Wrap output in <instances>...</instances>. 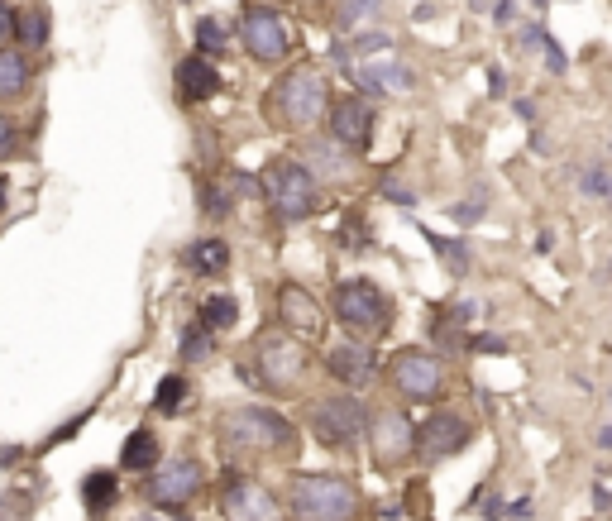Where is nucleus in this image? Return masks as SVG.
Returning <instances> with one entry per match:
<instances>
[{
  "mask_svg": "<svg viewBox=\"0 0 612 521\" xmlns=\"http://www.w3.org/2000/svg\"><path fill=\"white\" fill-rule=\"evenodd\" d=\"M216 445L230 464L249 459H287L297 445V431L273 407H225L216 421Z\"/></svg>",
  "mask_w": 612,
  "mask_h": 521,
  "instance_id": "obj_1",
  "label": "nucleus"
},
{
  "mask_svg": "<svg viewBox=\"0 0 612 521\" xmlns=\"http://www.w3.org/2000/svg\"><path fill=\"white\" fill-rule=\"evenodd\" d=\"M306 364H311V345L292 340L283 326H263L254 340V359L244 364V383L273 392V397H287L302 388Z\"/></svg>",
  "mask_w": 612,
  "mask_h": 521,
  "instance_id": "obj_2",
  "label": "nucleus"
},
{
  "mask_svg": "<svg viewBox=\"0 0 612 521\" xmlns=\"http://www.w3.org/2000/svg\"><path fill=\"white\" fill-rule=\"evenodd\" d=\"M326 106H330V82L321 67H292L283 72L273 91L263 96V110L283 125V130H311V125H321L326 120Z\"/></svg>",
  "mask_w": 612,
  "mask_h": 521,
  "instance_id": "obj_3",
  "label": "nucleus"
},
{
  "mask_svg": "<svg viewBox=\"0 0 612 521\" xmlns=\"http://www.w3.org/2000/svg\"><path fill=\"white\" fill-rule=\"evenodd\" d=\"M364 498L345 474H297L287 483L292 521H359Z\"/></svg>",
  "mask_w": 612,
  "mask_h": 521,
  "instance_id": "obj_4",
  "label": "nucleus"
},
{
  "mask_svg": "<svg viewBox=\"0 0 612 521\" xmlns=\"http://www.w3.org/2000/svg\"><path fill=\"white\" fill-rule=\"evenodd\" d=\"M259 192L268 201V211L283 220V225H297V220H306L321 206V182L297 158H273L259 177Z\"/></svg>",
  "mask_w": 612,
  "mask_h": 521,
  "instance_id": "obj_5",
  "label": "nucleus"
},
{
  "mask_svg": "<svg viewBox=\"0 0 612 521\" xmlns=\"http://www.w3.org/2000/svg\"><path fill=\"white\" fill-rule=\"evenodd\" d=\"M364 421H369V412H364V402H359L354 392H330V397H316V402L306 407L311 435H316L321 445H330V450H350L354 440L364 435Z\"/></svg>",
  "mask_w": 612,
  "mask_h": 521,
  "instance_id": "obj_6",
  "label": "nucleus"
},
{
  "mask_svg": "<svg viewBox=\"0 0 612 521\" xmlns=\"http://www.w3.org/2000/svg\"><path fill=\"white\" fill-rule=\"evenodd\" d=\"M330 302H335L340 326L364 330V335H378V330L393 321V297L378 283H369V278H340Z\"/></svg>",
  "mask_w": 612,
  "mask_h": 521,
  "instance_id": "obj_7",
  "label": "nucleus"
},
{
  "mask_svg": "<svg viewBox=\"0 0 612 521\" xmlns=\"http://www.w3.org/2000/svg\"><path fill=\"white\" fill-rule=\"evenodd\" d=\"M201 488H206V474H201V464L192 455L158 459V464L149 469V478H144V498H149L153 507H168V512L187 507Z\"/></svg>",
  "mask_w": 612,
  "mask_h": 521,
  "instance_id": "obj_8",
  "label": "nucleus"
},
{
  "mask_svg": "<svg viewBox=\"0 0 612 521\" xmlns=\"http://www.w3.org/2000/svg\"><path fill=\"white\" fill-rule=\"evenodd\" d=\"M388 383H393L407 402H436L445 392V364L431 349H397L388 359Z\"/></svg>",
  "mask_w": 612,
  "mask_h": 521,
  "instance_id": "obj_9",
  "label": "nucleus"
},
{
  "mask_svg": "<svg viewBox=\"0 0 612 521\" xmlns=\"http://www.w3.org/2000/svg\"><path fill=\"white\" fill-rule=\"evenodd\" d=\"M220 517L225 521H283V502L249 474H225L220 483Z\"/></svg>",
  "mask_w": 612,
  "mask_h": 521,
  "instance_id": "obj_10",
  "label": "nucleus"
},
{
  "mask_svg": "<svg viewBox=\"0 0 612 521\" xmlns=\"http://www.w3.org/2000/svg\"><path fill=\"white\" fill-rule=\"evenodd\" d=\"M240 44L244 53L254 58V63H283L287 48H292V34H287V24L278 10H268V5H249L240 20Z\"/></svg>",
  "mask_w": 612,
  "mask_h": 521,
  "instance_id": "obj_11",
  "label": "nucleus"
},
{
  "mask_svg": "<svg viewBox=\"0 0 612 521\" xmlns=\"http://www.w3.org/2000/svg\"><path fill=\"white\" fill-rule=\"evenodd\" d=\"M364 431H369L373 464H378V469H402V464L412 459V416L407 412L378 407V412H369Z\"/></svg>",
  "mask_w": 612,
  "mask_h": 521,
  "instance_id": "obj_12",
  "label": "nucleus"
},
{
  "mask_svg": "<svg viewBox=\"0 0 612 521\" xmlns=\"http://www.w3.org/2000/svg\"><path fill=\"white\" fill-rule=\"evenodd\" d=\"M469 435H474V426H469L459 412L426 416L421 426H412V459H421V464H440V459L459 455V445H469Z\"/></svg>",
  "mask_w": 612,
  "mask_h": 521,
  "instance_id": "obj_13",
  "label": "nucleus"
},
{
  "mask_svg": "<svg viewBox=\"0 0 612 521\" xmlns=\"http://www.w3.org/2000/svg\"><path fill=\"white\" fill-rule=\"evenodd\" d=\"M278 321H283V330L292 340H302V345H311V340L326 335V311H321V302H316L302 283L278 287Z\"/></svg>",
  "mask_w": 612,
  "mask_h": 521,
  "instance_id": "obj_14",
  "label": "nucleus"
},
{
  "mask_svg": "<svg viewBox=\"0 0 612 521\" xmlns=\"http://www.w3.org/2000/svg\"><path fill=\"white\" fill-rule=\"evenodd\" d=\"M326 125H330V139H335L340 149L364 153L373 144V106L364 96H340V101H330Z\"/></svg>",
  "mask_w": 612,
  "mask_h": 521,
  "instance_id": "obj_15",
  "label": "nucleus"
},
{
  "mask_svg": "<svg viewBox=\"0 0 612 521\" xmlns=\"http://www.w3.org/2000/svg\"><path fill=\"white\" fill-rule=\"evenodd\" d=\"M326 369L345 392H364L369 383H378V354L359 340H345L326 354Z\"/></svg>",
  "mask_w": 612,
  "mask_h": 521,
  "instance_id": "obj_16",
  "label": "nucleus"
},
{
  "mask_svg": "<svg viewBox=\"0 0 612 521\" xmlns=\"http://www.w3.org/2000/svg\"><path fill=\"white\" fill-rule=\"evenodd\" d=\"M177 91L187 96V101H211L220 91V72L206 58H182L177 63Z\"/></svg>",
  "mask_w": 612,
  "mask_h": 521,
  "instance_id": "obj_17",
  "label": "nucleus"
},
{
  "mask_svg": "<svg viewBox=\"0 0 612 521\" xmlns=\"http://www.w3.org/2000/svg\"><path fill=\"white\" fill-rule=\"evenodd\" d=\"M182 263H187L192 273H201V278H216V273L230 268V244H225V239H197V244L182 249Z\"/></svg>",
  "mask_w": 612,
  "mask_h": 521,
  "instance_id": "obj_18",
  "label": "nucleus"
},
{
  "mask_svg": "<svg viewBox=\"0 0 612 521\" xmlns=\"http://www.w3.org/2000/svg\"><path fill=\"white\" fill-rule=\"evenodd\" d=\"M115 498H120V478H115V469H91V474L82 478V502H87L91 517H106L110 507H115Z\"/></svg>",
  "mask_w": 612,
  "mask_h": 521,
  "instance_id": "obj_19",
  "label": "nucleus"
},
{
  "mask_svg": "<svg viewBox=\"0 0 612 521\" xmlns=\"http://www.w3.org/2000/svg\"><path fill=\"white\" fill-rule=\"evenodd\" d=\"M153 464H158V435L149 426H139V431L125 435V450H120V469H130V474H149Z\"/></svg>",
  "mask_w": 612,
  "mask_h": 521,
  "instance_id": "obj_20",
  "label": "nucleus"
},
{
  "mask_svg": "<svg viewBox=\"0 0 612 521\" xmlns=\"http://www.w3.org/2000/svg\"><path fill=\"white\" fill-rule=\"evenodd\" d=\"M29 77H34L29 53L24 48H0V96H20L29 87Z\"/></svg>",
  "mask_w": 612,
  "mask_h": 521,
  "instance_id": "obj_21",
  "label": "nucleus"
},
{
  "mask_svg": "<svg viewBox=\"0 0 612 521\" xmlns=\"http://www.w3.org/2000/svg\"><path fill=\"white\" fill-rule=\"evenodd\" d=\"M354 77H359L369 91H407V87H412V72H407L402 63H388V67L369 63V67H359Z\"/></svg>",
  "mask_w": 612,
  "mask_h": 521,
  "instance_id": "obj_22",
  "label": "nucleus"
},
{
  "mask_svg": "<svg viewBox=\"0 0 612 521\" xmlns=\"http://www.w3.org/2000/svg\"><path fill=\"white\" fill-rule=\"evenodd\" d=\"M235 321H240V306H235V297L216 292V297H206V302H201V316H197L201 330H211V335H216V330H230Z\"/></svg>",
  "mask_w": 612,
  "mask_h": 521,
  "instance_id": "obj_23",
  "label": "nucleus"
},
{
  "mask_svg": "<svg viewBox=\"0 0 612 521\" xmlns=\"http://www.w3.org/2000/svg\"><path fill=\"white\" fill-rule=\"evenodd\" d=\"M182 402H187V378H182V373H168V378L158 383V392H153V412L177 416L182 412Z\"/></svg>",
  "mask_w": 612,
  "mask_h": 521,
  "instance_id": "obj_24",
  "label": "nucleus"
},
{
  "mask_svg": "<svg viewBox=\"0 0 612 521\" xmlns=\"http://www.w3.org/2000/svg\"><path fill=\"white\" fill-rule=\"evenodd\" d=\"M10 39H20L24 48H44L48 44V15H39V10H24V15H15Z\"/></svg>",
  "mask_w": 612,
  "mask_h": 521,
  "instance_id": "obj_25",
  "label": "nucleus"
},
{
  "mask_svg": "<svg viewBox=\"0 0 612 521\" xmlns=\"http://www.w3.org/2000/svg\"><path fill=\"white\" fill-rule=\"evenodd\" d=\"M426 244L436 249L440 263H445L450 273H469V249H464L459 239H445V235H431V230H426Z\"/></svg>",
  "mask_w": 612,
  "mask_h": 521,
  "instance_id": "obj_26",
  "label": "nucleus"
},
{
  "mask_svg": "<svg viewBox=\"0 0 612 521\" xmlns=\"http://www.w3.org/2000/svg\"><path fill=\"white\" fill-rule=\"evenodd\" d=\"M197 44H201V53H225V48H230V39H225L220 20H201L197 24Z\"/></svg>",
  "mask_w": 612,
  "mask_h": 521,
  "instance_id": "obj_27",
  "label": "nucleus"
},
{
  "mask_svg": "<svg viewBox=\"0 0 612 521\" xmlns=\"http://www.w3.org/2000/svg\"><path fill=\"white\" fill-rule=\"evenodd\" d=\"M206 354H211V330L187 326V335H182V359H206Z\"/></svg>",
  "mask_w": 612,
  "mask_h": 521,
  "instance_id": "obj_28",
  "label": "nucleus"
},
{
  "mask_svg": "<svg viewBox=\"0 0 612 521\" xmlns=\"http://www.w3.org/2000/svg\"><path fill=\"white\" fill-rule=\"evenodd\" d=\"M335 149H340V144H306V158H311V163H321L326 173H345V153L335 158Z\"/></svg>",
  "mask_w": 612,
  "mask_h": 521,
  "instance_id": "obj_29",
  "label": "nucleus"
},
{
  "mask_svg": "<svg viewBox=\"0 0 612 521\" xmlns=\"http://www.w3.org/2000/svg\"><path fill=\"white\" fill-rule=\"evenodd\" d=\"M579 182H584V192H589V196H608V168H603V163H593Z\"/></svg>",
  "mask_w": 612,
  "mask_h": 521,
  "instance_id": "obj_30",
  "label": "nucleus"
},
{
  "mask_svg": "<svg viewBox=\"0 0 612 521\" xmlns=\"http://www.w3.org/2000/svg\"><path fill=\"white\" fill-rule=\"evenodd\" d=\"M378 192L388 196V201H397V206H416V192H407L397 177H383V182H378Z\"/></svg>",
  "mask_w": 612,
  "mask_h": 521,
  "instance_id": "obj_31",
  "label": "nucleus"
},
{
  "mask_svg": "<svg viewBox=\"0 0 612 521\" xmlns=\"http://www.w3.org/2000/svg\"><path fill=\"white\" fill-rule=\"evenodd\" d=\"M230 206H235V196L225 192V187H206V211H211V216H225Z\"/></svg>",
  "mask_w": 612,
  "mask_h": 521,
  "instance_id": "obj_32",
  "label": "nucleus"
},
{
  "mask_svg": "<svg viewBox=\"0 0 612 521\" xmlns=\"http://www.w3.org/2000/svg\"><path fill=\"white\" fill-rule=\"evenodd\" d=\"M15 144H20V134H15V125L0 115V158H10V153H15Z\"/></svg>",
  "mask_w": 612,
  "mask_h": 521,
  "instance_id": "obj_33",
  "label": "nucleus"
},
{
  "mask_svg": "<svg viewBox=\"0 0 612 521\" xmlns=\"http://www.w3.org/2000/svg\"><path fill=\"white\" fill-rule=\"evenodd\" d=\"M354 48H359V53H388V48H393V39H388V34H364Z\"/></svg>",
  "mask_w": 612,
  "mask_h": 521,
  "instance_id": "obj_34",
  "label": "nucleus"
},
{
  "mask_svg": "<svg viewBox=\"0 0 612 521\" xmlns=\"http://www.w3.org/2000/svg\"><path fill=\"white\" fill-rule=\"evenodd\" d=\"M450 216H455L459 225H469V220H479V216H483V196H474V201H464V206H455Z\"/></svg>",
  "mask_w": 612,
  "mask_h": 521,
  "instance_id": "obj_35",
  "label": "nucleus"
},
{
  "mask_svg": "<svg viewBox=\"0 0 612 521\" xmlns=\"http://www.w3.org/2000/svg\"><path fill=\"white\" fill-rule=\"evenodd\" d=\"M364 10H373V0H345L340 5V24H350V20H359Z\"/></svg>",
  "mask_w": 612,
  "mask_h": 521,
  "instance_id": "obj_36",
  "label": "nucleus"
},
{
  "mask_svg": "<svg viewBox=\"0 0 612 521\" xmlns=\"http://www.w3.org/2000/svg\"><path fill=\"white\" fill-rule=\"evenodd\" d=\"M474 349H479V354H507V340H498V335H479Z\"/></svg>",
  "mask_w": 612,
  "mask_h": 521,
  "instance_id": "obj_37",
  "label": "nucleus"
},
{
  "mask_svg": "<svg viewBox=\"0 0 612 521\" xmlns=\"http://www.w3.org/2000/svg\"><path fill=\"white\" fill-rule=\"evenodd\" d=\"M10 29H15V10L0 0V39H10Z\"/></svg>",
  "mask_w": 612,
  "mask_h": 521,
  "instance_id": "obj_38",
  "label": "nucleus"
},
{
  "mask_svg": "<svg viewBox=\"0 0 612 521\" xmlns=\"http://www.w3.org/2000/svg\"><path fill=\"white\" fill-rule=\"evenodd\" d=\"M593 507H598V512H608V483H603V478L593 483Z\"/></svg>",
  "mask_w": 612,
  "mask_h": 521,
  "instance_id": "obj_39",
  "label": "nucleus"
},
{
  "mask_svg": "<svg viewBox=\"0 0 612 521\" xmlns=\"http://www.w3.org/2000/svg\"><path fill=\"white\" fill-rule=\"evenodd\" d=\"M488 91H493V96H503V91H507V77H503V72H498V67L488 72Z\"/></svg>",
  "mask_w": 612,
  "mask_h": 521,
  "instance_id": "obj_40",
  "label": "nucleus"
},
{
  "mask_svg": "<svg viewBox=\"0 0 612 521\" xmlns=\"http://www.w3.org/2000/svg\"><path fill=\"white\" fill-rule=\"evenodd\" d=\"M15 455H20L15 445H0V469H5V464H15Z\"/></svg>",
  "mask_w": 612,
  "mask_h": 521,
  "instance_id": "obj_41",
  "label": "nucleus"
},
{
  "mask_svg": "<svg viewBox=\"0 0 612 521\" xmlns=\"http://www.w3.org/2000/svg\"><path fill=\"white\" fill-rule=\"evenodd\" d=\"M0 206H5V182H0Z\"/></svg>",
  "mask_w": 612,
  "mask_h": 521,
  "instance_id": "obj_42",
  "label": "nucleus"
}]
</instances>
